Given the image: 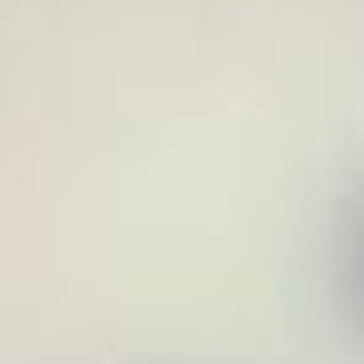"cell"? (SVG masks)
<instances>
[{
	"label": "cell",
	"instance_id": "obj_1",
	"mask_svg": "<svg viewBox=\"0 0 364 364\" xmlns=\"http://www.w3.org/2000/svg\"><path fill=\"white\" fill-rule=\"evenodd\" d=\"M335 296H345V315L364 325V187L345 197V227H335Z\"/></svg>",
	"mask_w": 364,
	"mask_h": 364
}]
</instances>
